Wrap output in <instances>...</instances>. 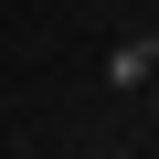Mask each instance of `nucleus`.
<instances>
[{"label": "nucleus", "instance_id": "f257e3e1", "mask_svg": "<svg viewBox=\"0 0 159 159\" xmlns=\"http://www.w3.org/2000/svg\"><path fill=\"white\" fill-rule=\"evenodd\" d=\"M148 74H159V64H148V43H117V53H106V85H117V96H127V85H148Z\"/></svg>", "mask_w": 159, "mask_h": 159}, {"label": "nucleus", "instance_id": "f03ea898", "mask_svg": "<svg viewBox=\"0 0 159 159\" xmlns=\"http://www.w3.org/2000/svg\"><path fill=\"white\" fill-rule=\"evenodd\" d=\"M148 64H159V32H148Z\"/></svg>", "mask_w": 159, "mask_h": 159}]
</instances>
